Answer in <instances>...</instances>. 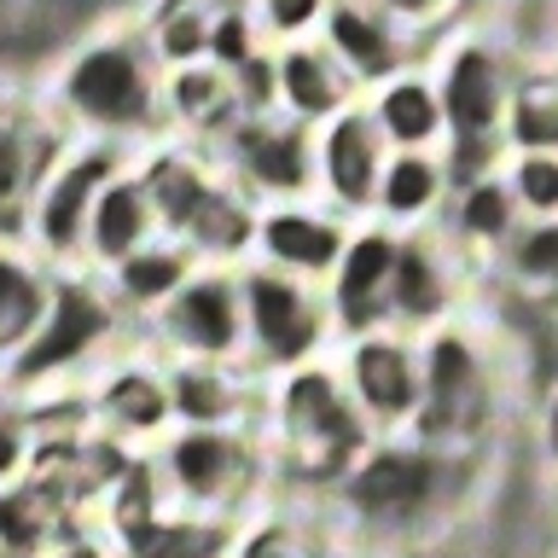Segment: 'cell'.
<instances>
[{
    "mask_svg": "<svg viewBox=\"0 0 558 558\" xmlns=\"http://www.w3.org/2000/svg\"><path fill=\"white\" fill-rule=\"evenodd\" d=\"M59 105L99 140H122L157 122V82L134 41H94L70 59Z\"/></svg>",
    "mask_w": 558,
    "mask_h": 558,
    "instance_id": "6da1fadb",
    "label": "cell"
},
{
    "mask_svg": "<svg viewBox=\"0 0 558 558\" xmlns=\"http://www.w3.org/2000/svg\"><path fill=\"white\" fill-rule=\"evenodd\" d=\"M448 111L453 140H506V117H512V59L495 41H460L448 52L442 76H436Z\"/></svg>",
    "mask_w": 558,
    "mask_h": 558,
    "instance_id": "7a4b0ae2",
    "label": "cell"
},
{
    "mask_svg": "<svg viewBox=\"0 0 558 558\" xmlns=\"http://www.w3.org/2000/svg\"><path fill=\"white\" fill-rule=\"evenodd\" d=\"M233 163L268 198H303L320 181V134H308V122L239 117L233 122Z\"/></svg>",
    "mask_w": 558,
    "mask_h": 558,
    "instance_id": "3957f363",
    "label": "cell"
},
{
    "mask_svg": "<svg viewBox=\"0 0 558 558\" xmlns=\"http://www.w3.org/2000/svg\"><path fill=\"white\" fill-rule=\"evenodd\" d=\"M117 181V146L99 140V146H82L76 157H64L59 169H47L41 192H35V239L41 251L64 256L87 244V221H94L99 192Z\"/></svg>",
    "mask_w": 558,
    "mask_h": 558,
    "instance_id": "277c9868",
    "label": "cell"
},
{
    "mask_svg": "<svg viewBox=\"0 0 558 558\" xmlns=\"http://www.w3.org/2000/svg\"><path fill=\"white\" fill-rule=\"evenodd\" d=\"M384 129L373 117V105H349L331 122H320V192H331L338 209H378L384 186Z\"/></svg>",
    "mask_w": 558,
    "mask_h": 558,
    "instance_id": "5b68a950",
    "label": "cell"
},
{
    "mask_svg": "<svg viewBox=\"0 0 558 558\" xmlns=\"http://www.w3.org/2000/svg\"><path fill=\"white\" fill-rule=\"evenodd\" d=\"M105 326H111V308H105V296L94 286H76V279H64L59 291H52V308H47V326L29 338L24 355H12V378L17 384H35L47 373H59V366L82 361L87 349L105 338Z\"/></svg>",
    "mask_w": 558,
    "mask_h": 558,
    "instance_id": "8992f818",
    "label": "cell"
},
{
    "mask_svg": "<svg viewBox=\"0 0 558 558\" xmlns=\"http://www.w3.org/2000/svg\"><path fill=\"white\" fill-rule=\"evenodd\" d=\"M320 29H326L320 41L331 47V59H338L355 82H390V76H401L408 47H401L396 17L384 12L378 0H331V12H326Z\"/></svg>",
    "mask_w": 558,
    "mask_h": 558,
    "instance_id": "52a82bcc",
    "label": "cell"
},
{
    "mask_svg": "<svg viewBox=\"0 0 558 558\" xmlns=\"http://www.w3.org/2000/svg\"><path fill=\"white\" fill-rule=\"evenodd\" d=\"M244 320L268 361H296L320 338V314H314L308 291L286 274H244Z\"/></svg>",
    "mask_w": 558,
    "mask_h": 558,
    "instance_id": "ba28073f",
    "label": "cell"
},
{
    "mask_svg": "<svg viewBox=\"0 0 558 558\" xmlns=\"http://www.w3.org/2000/svg\"><path fill=\"white\" fill-rule=\"evenodd\" d=\"M396 256L401 239L390 227H373V233H355L349 251L338 262V286H331V303H338V320L349 331H366L390 303V279H396Z\"/></svg>",
    "mask_w": 558,
    "mask_h": 558,
    "instance_id": "9c48e42d",
    "label": "cell"
},
{
    "mask_svg": "<svg viewBox=\"0 0 558 558\" xmlns=\"http://www.w3.org/2000/svg\"><path fill=\"white\" fill-rule=\"evenodd\" d=\"M286 430H291V442L303 448L308 460H338L343 448L361 442L355 408H349V396L326 373L291 378V390H286Z\"/></svg>",
    "mask_w": 558,
    "mask_h": 558,
    "instance_id": "30bf717a",
    "label": "cell"
},
{
    "mask_svg": "<svg viewBox=\"0 0 558 558\" xmlns=\"http://www.w3.org/2000/svg\"><path fill=\"white\" fill-rule=\"evenodd\" d=\"M349 70L331 59L326 41H291L279 47V105L291 111V122H331L349 111Z\"/></svg>",
    "mask_w": 558,
    "mask_h": 558,
    "instance_id": "8fae6325",
    "label": "cell"
},
{
    "mask_svg": "<svg viewBox=\"0 0 558 558\" xmlns=\"http://www.w3.org/2000/svg\"><path fill=\"white\" fill-rule=\"evenodd\" d=\"M430 488H436V460L430 453L384 448V453L355 465L349 500H355V512H366V518H408L430 500Z\"/></svg>",
    "mask_w": 558,
    "mask_h": 558,
    "instance_id": "7c38bea8",
    "label": "cell"
},
{
    "mask_svg": "<svg viewBox=\"0 0 558 558\" xmlns=\"http://www.w3.org/2000/svg\"><path fill=\"white\" fill-rule=\"evenodd\" d=\"M239 296L244 291L221 274L192 279V286H181L169 296V338L198 349V355H227V349L239 343V326H244Z\"/></svg>",
    "mask_w": 558,
    "mask_h": 558,
    "instance_id": "4fadbf2b",
    "label": "cell"
},
{
    "mask_svg": "<svg viewBox=\"0 0 558 558\" xmlns=\"http://www.w3.org/2000/svg\"><path fill=\"white\" fill-rule=\"evenodd\" d=\"M151 227H157V198H151L146 174H117V181L99 192V204H94L87 251L122 268L134 251H146V244H151Z\"/></svg>",
    "mask_w": 558,
    "mask_h": 558,
    "instance_id": "5bb4252c",
    "label": "cell"
},
{
    "mask_svg": "<svg viewBox=\"0 0 558 558\" xmlns=\"http://www.w3.org/2000/svg\"><path fill=\"white\" fill-rule=\"evenodd\" d=\"M244 460H251V453H244L239 436L204 425V430L174 436V448H169V477H174V488H181V495H192V500H221L227 488H239Z\"/></svg>",
    "mask_w": 558,
    "mask_h": 558,
    "instance_id": "9a60e30c",
    "label": "cell"
},
{
    "mask_svg": "<svg viewBox=\"0 0 558 558\" xmlns=\"http://www.w3.org/2000/svg\"><path fill=\"white\" fill-rule=\"evenodd\" d=\"M373 117H378V129L396 151H430L436 140L448 134V111H442L436 82L408 76V70L384 82V94L373 99Z\"/></svg>",
    "mask_w": 558,
    "mask_h": 558,
    "instance_id": "2e32d148",
    "label": "cell"
},
{
    "mask_svg": "<svg viewBox=\"0 0 558 558\" xmlns=\"http://www.w3.org/2000/svg\"><path fill=\"white\" fill-rule=\"evenodd\" d=\"M355 396L373 418H408L425 396V373L413 366V355L390 338H373L355 349Z\"/></svg>",
    "mask_w": 558,
    "mask_h": 558,
    "instance_id": "e0dca14e",
    "label": "cell"
},
{
    "mask_svg": "<svg viewBox=\"0 0 558 558\" xmlns=\"http://www.w3.org/2000/svg\"><path fill=\"white\" fill-rule=\"evenodd\" d=\"M262 251H268L279 268L320 274V268H338L343 262L349 239H343V227L326 221V216H308V209H274V216L262 221Z\"/></svg>",
    "mask_w": 558,
    "mask_h": 558,
    "instance_id": "ac0fdd59",
    "label": "cell"
},
{
    "mask_svg": "<svg viewBox=\"0 0 558 558\" xmlns=\"http://www.w3.org/2000/svg\"><path fill=\"white\" fill-rule=\"evenodd\" d=\"M471 390H477V355L465 338H436L425 355V430H453L471 413Z\"/></svg>",
    "mask_w": 558,
    "mask_h": 558,
    "instance_id": "d6986e66",
    "label": "cell"
},
{
    "mask_svg": "<svg viewBox=\"0 0 558 558\" xmlns=\"http://www.w3.org/2000/svg\"><path fill=\"white\" fill-rule=\"evenodd\" d=\"M442 192H448L442 157H430V151H396L390 169H384V186H378V209L390 221H418V216H430V209L442 204Z\"/></svg>",
    "mask_w": 558,
    "mask_h": 558,
    "instance_id": "ffe728a7",
    "label": "cell"
},
{
    "mask_svg": "<svg viewBox=\"0 0 558 558\" xmlns=\"http://www.w3.org/2000/svg\"><path fill=\"white\" fill-rule=\"evenodd\" d=\"M442 256H436L430 239H401V256H396V279H390V308L408 314V320H430L442 308Z\"/></svg>",
    "mask_w": 558,
    "mask_h": 558,
    "instance_id": "44dd1931",
    "label": "cell"
},
{
    "mask_svg": "<svg viewBox=\"0 0 558 558\" xmlns=\"http://www.w3.org/2000/svg\"><path fill=\"white\" fill-rule=\"evenodd\" d=\"M146 186H151V198H157V221L181 227V233H192V221L204 216V204L221 192L198 163H192V157H163V163H151L146 169Z\"/></svg>",
    "mask_w": 558,
    "mask_h": 558,
    "instance_id": "7402d4cb",
    "label": "cell"
},
{
    "mask_svg": "<svg viewBox=\"0 0 558 558\" xmlns=\"http://www.w3.org/2000/svg\"><path fill=\"white\" fill-rule=\"evenodd\" d=\"M47 308H52V291L47 279H35L24 262H7L0 268V343L12 349V355H24L29 338L47 326Z\"/></svg>",
    "mask_w": 558,
    "mask_h": 558,
    "instance_id": "603a6c76",
    "label": "cell"
},
{
    "mask_svg": "<svg viewBox=\"0 0 558 558\" xmlns=\"http://www.w3.org/2000/svg\"><path fill=\"white\" fill-rule=\"evenodd\" d=\"M169 105H174V117H186V122H227V117H239L233 76H227L221 64H209V70H204V64L174 70Z\"/></svg>",
    "mask_w": 558,
    "mask_h": 558,
    "instance_id": "cb8c5ba5",
    "label": "cell"
},
{
    "mask_svg": "<svg viewBox=\"0 0 558 558\" xmlns=\"http://www.w3.org/2000/svg\"><path fill=\"white\" fill-rule=\"evenodd\" d=\"M512 216H518V192H512V181H495V174L477 181V186H465L460 204H453V227H460L465 239H477V244L512 239L518 233Z\"/></svg>",
    "mask_w": 558,
    "mask_h": 558,
    "instance_id": "d4e9b609",
    "label": "cell"
},
{
    "mask_svg": "<svg viewBox=\"0 0 558 558\" xmlns=\"http://www.w3.org/2000/svg\"><path fill=\"white\" fill-rule=\"evenodd\" d=\"M506 140L518 151H558V82H518Z\"/></svg>",
    "mask_w": 558,
    "mask_h": 558,
    "instance_id": "484cf974",
    "label": "cell"
},
{
    "mask_svg": "<svg viewBox=\"0 0 558 558\" xmlns=\"http://www.w3.org/2000/svg\"><path fill=\"white\" fill-rule=\"evenodd\" d=\"M134 558H216L221 553V530L204 518H174V523H146L129 535Z\"/></svg>",
    "mask_w": 558,
    "mask_h": 558,
    "instance_id": "4316f807",
    "label": "cell"
},
{
    "mask_svg": "<svg viewBox=\"0 0 558 558\" xmlns=\"http://www.w3.org/2000/svg\"><path fill=\"white\" fill-rule=\"evenodd\" d=\"M181 279H186V256L163 251V244H146V251H134L117 268V291L129 296V303H157V296L181 291Z\"/></svg>",
    "mask_w": 558,
    "mask_h": 558,
    "instance_id": "83f0119b",
    "label": "cell"
},
{
    "mask_svg": "<svg viewBox=\"0 0 558 558\" xmlns=\"http://www.w3.org/2000/svg\"><path fill=\"white\" fill-rule=\"evenodd\" d=\"M209 29H216V12H204L198 0H174L163 12V24H157V59H169L174 70L209 59Z\"/></svg>",
    "mask_w": 558,
    "mask_h": 558,
    "instance_id": "f1b7e54d",
    "label": "cell"
},
{
    "mask_svg": "<svg viewBox=\"0 0 558 558\" xmlns=\"http://www.w3.org/2000/svg\"><path fill=\"white\" fill-rule=\"evenodd\" d=\"M169 396H174V408H181L198 430L233 413V384H227L221 373H209V366H181L174 384H169Z\"/></svg>",
    "mask_w": 558,
    "mask_h": 558,
    "instance_id": "f546056e",
    "label": "cell"
},
{
    "mask_svg": "<svg viewBox=\"0 0 558 558\" xmlns=\"http://www.w3.org/2000/svg\"><path fill=\"white\" fill-rule=\"evenodd\" d=\"M506 256L523 274V286L558 291V221H535L518 239H506Z\"/></svg>",
    "mask_w": 558,
    "mask_h": 558,
    "instance_id": "4dcf8cb0",
    "label": "cell"
},
{
    "mask_svg": "<svg viewBox=\"0 0 558 558\" xmlns=\"http://www.w3.org/2000/svg\"><path fill=\"white\" fill-rule=\"evenodd\" d=\"M105 413H111L117 425H129V430H151L157 418L169 413V396L157 390L146 373H122L111 384V396H105Z\"/></svg>",
    "mask_w": 558,
    "mask_h": 558,
    "instance_id": "1f68e13d",
    "label": "cell"
},
{
    "mask_svg": "<svg viewBox=\"0 0 558 558\" xmlns=\"http://www.w3.org/2000/svg\"><path fill=\"white\" fill-rule=\"evenodd\" d=\"M512 192L523 209L558 221V151H518L512 163Z\"/></svg>",
    "mask_w": 558,
    "mask_h": 558,
    "instance_id": "d6a6232c",
    "label": "cell"
},
{
    "mask_svg": "<svg viewBox=\"0 0 558 558\" xmlns=\"http://www.w3.org/2000/svg\"><path fill=\"white\" fill-rule=\"evenodd\" d=\"M256 17L251 12H239V7H221L216 12V29H209V64H221L227 76L244 64V59H256Z\"/></svg>",
    "mask_w": 558,
    "mask_h": 558,
    "instance_id": "836d02e7",
    "label": "cell"
},
{
    "mask_svg": "<svg viewBox=\"0 0 558 558\" xmlns=\"http://www.w3.org/2000/svg\"><path fill=\"white\" fill-rule=\"evenodd\" d=\"M331 0H256V24L274 35V41H303L314 24H326Z\"/></svg>",
    "mask_w": 558,
    "mask_h": 558,
    "instance_id": "e575fe53",
    "label": "cell"
},
{
    "mask_svg": "<svg viewBox=\"0 0 558 558\" xmlns=\"http://www.w3.org/2000/svg\"><path fill=\"white\" fill-rule=\"evenodd\" d=\"M239 558H320V553H314V541L296 523H268L256 541H244Z\"/></svg>",
    "mask_w": 558,
    "mask_h": 558,
    "instance_id": "d590c367",
    "label": "cell"
},
{
    "mask_svg": "<svg viewBox=\"0 0 558 558\" xmlns=\"http://www.w3.org/2000/svg\"><path fill=\"white\" fill-rule=\"evenodd\" d=\"M378 7L390 12L396 24H413V29H418V24H436V17H442L453 0H378Z\"/></svg>",
    "mask_w": 558,
    "mask_h": 558,
    "instance_id": "8d00e7d4",
    "label": "cell"
},
{
    "mask_svg": "<svg viewBox=\"0 0 558 558\" xmlns=\"http://www.w3.org/2000/svg\"><path fill=\"white\" fill-rule=\"evenodd\" d=\"M547 442L558 448V401H553V418H547Z\"/></svg>",
    "mask_w": 558,
    "mask_h": 558,
    "instance_id": "74e56055",
    "label": "cell"
},
{
    "mask_svg": "<svg viewBox=\"0 0 558 558\" xmlns=\"http://www.w3.org/2000/svg\"><path fill=\"white\" fill-rule=\"evenodd\" d=\"M64 558H99L94 547H76V553H64Z\"/></svg>",
    "mask_w": 558,
    "mask_h": 558,
    "instance_id": "f35d334b",
    "label": "cell"
}]
</instances>
